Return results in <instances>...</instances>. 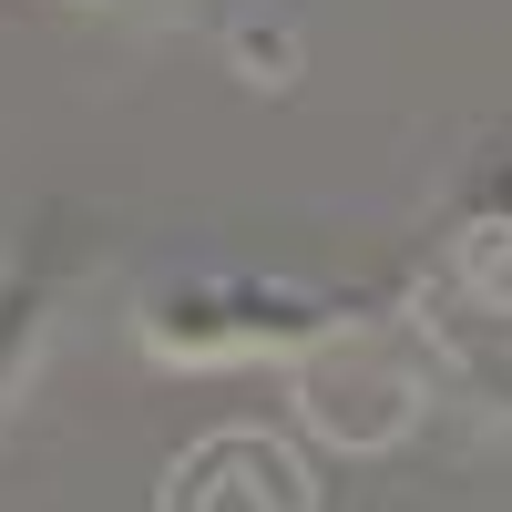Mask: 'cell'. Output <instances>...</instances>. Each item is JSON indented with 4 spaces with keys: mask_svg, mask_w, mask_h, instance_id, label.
<instances>
[{
    "mask_svg": "<svg viewBox=\"0 0 512 512\" xmlns=\"http://www.w3.org/2000/svg\"><path fill=\"white\" fill-rule=\"evenodd\" d=\"M52 308H62V267L52 246H31L0 267V410L21 400V379L41 369V349H52Z\"/></svg>",
    "mask_w": 512,
    "mask_h": 512,
    "instance_id": "cell-2",
    "label": "cell"
},
{
    "mask_svg": "<svg viewBox=\"0 0 512 512\" xmlns=\"http://www.w3.org/2000/svg\"><path fill=\"white\" fill-rule=\"evenodd\" d=\"M359 318V297H297V287H256V277H205V287H164L144 308V349L154 359H195V369H226V359H297L338 338Z\"/></svg>",
    "mask_w": 512,
    "mask_h": 512,
    "instance_id": "cell-1",
    "label": "cell"
}]
</instances>
